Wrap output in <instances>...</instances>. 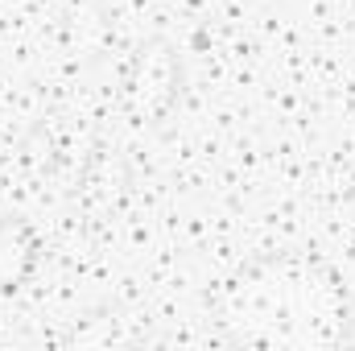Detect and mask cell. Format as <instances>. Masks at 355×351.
Returning a JSON list of instances; mask_svg holds the SVG:
<instances>
[{"label": "cell", "mask_w": 355, "mask_h": 351, "mask_svg": "<svg viewBox=\"0 0 355 351\" xmlns=\"http://www.w3.org/2000/svg\"><path fill=\"white\" fill-rule=\"evenodd\" d=\"M178 91H182V67L178 54L166 42H149L141 46L132 71H128V108L137 120H162L174 108Z\"/></svg>", "instance_id": "2"}, {"label": "cell", "mask_w": 355, "mask_h": 351, "mask_svg": "<svg viewBox=\"0 0 355 351\" xmlns=\"http://www.w3.org/2000/svg\"><path fill=\"white\" fill-rule=\"evenodd\" d=\"M37 264V236L21 215H0V293H12L29 281Z\"/></svg>", "instance_id": "3"}, {"label": "cell", "mask_w": 355, "mask_h": 351, "mask_svg": "<svg viewBox=\"0 0 355 351\" xmlns=\"http://www.w3.org/2000/svg\"><path fill=\"white\" fill-rule=\"evenodd\" d=\"M219 323L232 343L335 348L352 331V302L331 261L314 252H277L227 281Z\"/></svg>", "instance_id": "1"}]
</instances>
